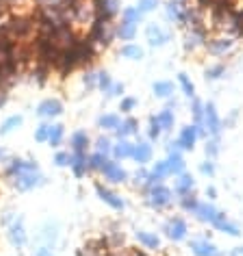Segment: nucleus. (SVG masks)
<instances>
[{
	"label": "nucleus",
	"instance_id": "nucleus-1",
	"mask_svg": "<svg viewBox=\"0 0 243 256\" xmlns=\"http://www.w3.org/2000/svg\"><path fill=\"white\" fill-rule=\"evenodd\" d=\"M150 206L154 208H163L168 206L172 202V191L168 187H163V184H154V187H150Z\"/></svg>",
	"mask_w": 243,
	"mask_h": 256
},
{
	"label": "nucleus",
	"instance_id": "nucleus-2",
	"mask_svg": "<svg viewBox=\"0 0 243 256\" xmlns=\"http://www.w3.org/2000/svg\"><path fill=\"white\" fill-rule=\"evenodd\" d=\"M204 120H206L208 132L217 139L220 137V132H222V122H220V115H217V108H215L213 102H208V104L204 106Z\"/></svg>",
	"mask_w": 243,
	"mask_h": 256
},
{
	"label": "nucleus",
	"instance_id": "nucleus-3",
	"mask_svg": "<svg viewBox=\"0 0 243 256\" xmlns=\"http://www.w3.org/2000/svg\"><path fill=\"white\" fill-rule=\"evenodd\" d=\"M42 182H44V178L37 174V172H22V174H18V178H16V187L20 191H28L33 187H40Z\"/></svg>",
	"mask_w": 243,
	"mask_h": 256
},
{
	"label": "nucleus",
	"instance_id": "nucleus-4",
	"mask_svg": "<svg viewBox=\"0 0 243 256\" xmlns=\"http://www.w3.org/2000/svg\"><path fill=\"white\" fill-rule=\"evenodd\" d=\"M100 172H102V174H104L111 182H124L126 178H128V174H126V172L122 170L118 163H113V161H104V165H102Z\"/></svg>",
	"mask_w": 243,
	"mask_h": 256
},
{
	"label": "nucleus",
	"instance_id": "nucleus-5",
	"mask_svg": "<svg viewBox=\"0 0 243 256\" xmlns=\"http://www.w3.org/2000/svg\"><path fill=\"white\" fill-rule=\"evenodd\" d=\"M165 232H168L170 239L174 241H182L184 236H187V224H184L180 217H176V220H172L168 226H165Z\"/></svg>",
	"mask_w": 243,
	"mask_h": 256
},
{
	"label": "nucleus",
	"instance_id": "nucleus-6",
	"mask_svg": "<svg viewBox=\"0 0 243 256\" xmlns=\"http://www.w3.org/2000/svg\"><path fill=\"white\" fill-rule=\"evenodd\" d=\"M146 35H148L150 46H165V44L170 42V35L165 33L161 26H156V24H150L148 30H146Z\"/></svg>",
	"mask_w": 243,
	"mask_h": 256
},
{
	"label": "nucleus",
	"instance_id": "nucleus-7",
	"mask_svg": "<svg viewBox=\"0 0 243 256\" xmlns=\"http://www.w3.org/2000/svg\"><path fill=\"white\" fill-rule=\"evenodd\" d=\"M63 113V104L59 100H46L42 102L40 108H37V115L40 118H56V115Z\"/></svg>",
	"mask_w": 243,
	"mask_h": 256
},
{
	"label": "nucleus",
	"instance_id": "nucleus-8",
	"mask_svg": "<svg viewBox=\"0 0 243 256\" xmlns=\"http://www.w3.org/2000/svg\"><path fill=\"white\" fill-rule=\"evenodd\" d=\"M196 139H198V126H184L180 139H178V146H180V150H194Z\"/></svg>",
	"mask_w": 243,
	"mask_h": 256
},
{
	"label": "nucleus",
	"instance_id": "nucleus-9",
	"mask_svg": "<svg viewBox=\"0 0 243 256\" xmlns=\"http://www.w3.org/2000/svg\"><path fill=\"white\" fill-rule=\"evenodd\" d=\"M96 191H98V196L102 198V202H106L111 208H115V210H122V208H124V200H122L120 196H115L113 191L104 189L102 184H98V187H96Z\"/></svg>",
	"mask_w": 243,
	"mask_h": 256
},
{
	"label": "nucleus",
	"instance_id": "nucleus-10",
	"mask_svg": "<svg viewBox=\"0 0 243 256\" xmlns=\"http://www.w3.org/2000/svg\"><path fill=\"white\" fill-rule=\"evenodd\" d=\"M210 224H213V226H215L217 230H222V232H228V234H232V236H239V234H241V232H239V228H236L234 224H230V222L226 220V215L220 213V210H217L215 220L210 222Z\"/></svg>",
	"mask_w": 243,
	"mask_h": 256
},
{
	"label": "nucleus",
	"instance_id": "nucleus-11",
	"mask_svg": "<svg viewBox=\"0 0 243 256\" xmlns=\"http://www.w3.org/2000/svg\"><path fill=\"white\" fill-rule=\"evenodd\" d=\"M191 250H194L196 256H222L217 252V248L208 241H194L191 243Z\"/></svg>",
	"mask_w": 243,
	"mask_h": 256
},
{
	"label": "nucleus",
	"instance_id": "nucleus-12",
	"mask_svg": "<svg viewBox=\"0 0 243 256\" xmlns=\"http://www.w3.org/2000/svg\"><path fill=\"white\" fill-rule=\"evenodd\" d=\"M9 239H11V243H14V246H18V248L26 246V232H24L22 222H18V224H14V226H11V230H9Z\"/></svg>",
	"mask_w": 243,
	"mask_h": 256
},
{
	"label": "nucleus",
	"instance_id": "nucleus-13",
	"mask_svg": "<svg viewBox=\"0 0 243 256\" xmlns=\"http://www.w3.org/2000/svg\"><path fill=\"white\" fill-rule=\"evenodd\" d=\"M132 158H135L139 165L148 163L150 158H152V148H150L148 144H139V146H135V150H132Z\"/></svg>",
	"mask_w": 243,
	"mask_h": 256
},
{
	"label": "nucleus",
	"instance_id": "nucleus-14",
	"mask_svg": "<svg viewBox=\"0 0 243 256\" xmlns=\"http://www.w3.org/2000/svg\"><path fill=\"white\" fill-rule=\"evenodd\" d=\"M40 168H37L35 161H14V165L7 170L9 174H22V172H37Z\"/></svg>",
	"mask_w": 243,
	"mask_h": 256
},
{
	"label": "nucleus",
	"instance_id": "nucleus-15",
	"mask_svg": "<svg viewBox=\"0 0 243 256\" xmlns=\"http://www.w3.org/2000/svg\"><path fill=\"white\" fill-rule=\"evenodd\" d=\"M196 215H198V220L200 222H213L217 210H215V206H210V204H198Z\"/></svg>",
	"mask_w": 243,
	"mask_h": 256
},
{
	"label": "nucleus",
	"instance_id": "nucleus-16",
	"mask_svg": "<svg viewBox=\"0 0 243 256\" xmlns=\"http://www.w3.org/2000/svg\"><path fill=\"white\" fill-rule=\"evenodd\" d=\"M87 144H89L87 132H76V135L72 137V148H74V154H85Z\"/></svg>",
	"mask_w": 243,
	"mask_h": 256
},
{
	"label": "nucleus",
	"instance_id": "nucleus-17",
	"mask_svg": "<svg viewBox=\"0 0 243 256\" xmlns=\"http://www.w3.org/2000/svg\"><path fill=\"white\" fill-rule=\"evenodd\" d=\"M115 132H118L120 139H126L128 135H135L137 132V120H126L124 124H120L118 128H115Z\"/></svg>",
	"mask_w": 243,
	"mask_h": 256
},
{
	"label": "nucleus",
	"instance_id": "nucleus-18",
	"mask_svg": "<svg viewBox=\"0 0 243 256\" xmlns=\"http://www.w3.org/2000/svg\"><path fill=\"white\" fill-rule=\"evenodd\" d=\"M191 189H194V178L189 174H180V178H178V182H176V194L189 196Z\"/></svg>",
	"mask_w": 243,
	"mask_h": 256
},
{
	"label": "nucleus",
	"instance_id": "nucleus-19",
	"mask_svg": "<svg viewBox=\"0 0 243 256\" xmlns=\"http://www.w3.org/2000/svg\"><path fill=\"white\" fill-rule=\"evenodd\" d=\"M137 239H139V243H144L148 250H158V248H161L158 236L150 234V232H144V230H139V232H137Z\"/></svg>",
	"mask_w": 243,
	"mask_h": 256
},
{
	"label": "nucleus",
	"instance_id": "nucleus-20",
	"mask_svg": "<svg viewBox=\"0 0 243 256\" xmlns=\"http://www.w3.org/2000/svg\"><path fill=\"white\" fill-rule=\"evenodd\" d=\"M156 122H158V126H161V130H172V126H174V111L165 108V111L156 115Z\"/></svg>",
	"mask_w": 243,
	"mask_h": 256
},
{
	"label": "nucleus",
	"instance_id": "nucleus-21",
	"mask_svg": "<svg viewBox=\"0 0 243 256\" xmlns=\"http://www.w3.org/2000/svg\"><path fill=\"white\" fill-rule=\"evenodd\" d=\"M132 150H135V146L128 144L126 139H122V142L113 148V154L118 158H128V156H132Z\"/></svg>",
	"mask_w": 243,
	"mask_h": 256
},
{
	"label": "nucleus",
	"instance_id": "nucleus-22",
	"mask_svg": "<svg viewBox=\"0 0 243 256\" xmlns=\"http://www.w3.org/2000/svg\"><path fill=\"white\" fill-rule=\"evenodd\" d=\"M70 165L74 168V174H76V176H82V174L87 172V168H89L85 154H74V156H72V163H70Z\"/></svg>",
	"mask_w": 243,
	"mask_h": 256
},
{
	"label": "nucleus",
	"instance_id": "nucleus-23",
	"mask_svg": "<svg viewBox=\"0 0 243 256\" xmlns=\"http://www.w3.org/2000/svg\"><path fill=\"white\" fill-rule=\"evenodd\" d=\"M118 35L122 37V40H132V37L137 35V24H132V22H122V26L118 28Z\"/></svg>",
	"mask_w": 243,
	"mask_h": 256
},
{
	"label": "nucleus",
	"instance_id": "nucleus-24",
	"mask_svg": "<svg viewBox=\"0 0 243 256\" xmlns=\"http://www.w3.org/2000/svg\"><path fill=\"white\" fill-rule=\"evenodd\" d=\"M63 132H66V126H63V124H54V126H50V137H48V142L52 144V148H56V146L61 144Z\"/></svg>",
	"mask_w": 243,
	"mask_h": 256
},
{
	"label": "nucleus",
	"instance_id": "nucleus-25",
	"mask_svg": "<svg viewBox=\"0 0 243 256\" xmlns=\"http://www.w3.org/2000/svg\"><path fill=\"white\" fill-rule=\"evenodd\" d=\"M22 122H24L22 115H14V118H9V120L2 124V128H0V135H9L11 130H16L18 126H22Z\"/></svg>",
	"mask_w": 243,
	"mask_h": 256
},
{
	"label": "nucleus",
	"instance_id": "nucleus-26",
	"mask_svg": "<svg viewBox=\"0 0 243 256\" xmlns=\"http://www.w3.org/2000/svg\"><path fill=\"white\" fill-rule=\"evenodd\" d=\"M232 48V42L230 40H215V42H210L208 44V50L213 54H222V52H226V50Z\"/></svg>",
	"mask_w": 243,
	"mask_h": 256
},
{
	"label": "nucleus",
	"instance_id": "nucleus-27",
	"mask_svg": "<svg viewBox=\"0 0 243 256\" xmlns=\"http://www.w3.org/2000/svg\"><path fill=\"white\" fill-rule=\"evenodd\" d=\"M154 96H158V98H170L172 94H174V85L172 82H154Z\"/></svg>",
	"mask_w": 243,
	"mask_h": 256
},
{
	"label": "nucleus",
	"instance_id": "nucleus-28",
	"mask_svg": "<svg viewBox=\"0 0 243 256\" xmlns=\"http://www.w3.org/2000/svg\"><path fill=\"white\" fill-rule=\"evenodd\" d=\"M100 128H106V130H115V128L120 126V118L118 115H102V118L98 120Z\"/></svg>",
	"mask_w": 243,
	"mask_h": 256
},
{
	"label": "nucleus",
	"instance_id": "nucleus-29",
	"mask_svg": "<svg viewBox=\"0 0 243 256\" xmlns=\"http://www.w3.org/2000/svg\"><path fill=\"white\" fill-rule=\"evenodd\" d=\"M122 54H124L126 59H130V61H139L144 56V50L139 48V46H132V44H130V46L122 48Z\"/></svg>",
	"mask_w": 243,
	"mask_h": 256
},
{
	"label": "nucleus",
	"instance_id": "nucleus-30",
	"mask_svg": "<svg viewBox=\"0 0 243 256\" xmlns=\"http://www.w3.org/2000/svg\"><path fill=\"white\" fill-rule=\"evenodd\" d=\"M178 80H180V87H182L184 96H187V98H194V96H196V87H194V82L187 78V74H178Z\"/></svg>",
	"mask_w": 243,
	"mask_h": 256
},
{
	"label": "nucleus",
	"instance_id": "nucleus-31",
	"mask_svg": "<svg viewBox=\"0 0 243 256\" xmlns=\"http://www.w3.org/2000/svg\"><path fill=\"white\" fill-rule=\"evenodd\" d=\"M139 20H142V14H139V9H135V7L124 9V22H132V24H137Z\"/></svg>",
	"mask_w": 243,
	"mask_h": 256
},
{
	"label": "nucleus",
	"instance_id": "nucleus-32",
	"mask_svg": "<svg viewBox=\"0 0 243 256\" xmlns=\"http://www.w3.org/2000/svg\"><path fill=\"white\" fill-rule=\"evenodd\" d=\"M156 4H158V0H142V2H139V14H150V11H154L156 9Z\"/></svg>",
	"mask_w": 243,
	"mask_h": 256
},
{
	"label": "nucleus",
	"instance_id": "nucleus-33",
	"mask_svg": "<svg viewBox=\"0 0 243 256\" xmlns=\"http://www.w3.org/2000/svg\"><path fill=\"white\" fill-rule=\"evenodd\" d=\"M48 137H50V126H46V124H42L40 128L35 130V142H48Z\"/></svg>",
	"mask_w": 243,
	"mask_h": 256
},
{
	"label": "nucleus",
	"instance_id": "nucleus-34",
	"mask_svg": "<svg viewBox=\"0 0 243 256\" xmlns=\"http://www.w3.org/2000/svg\"><path fill=\"white\" fill-rule=\"evenodd\" d=\"M96 146H98V154H102V156H106V154H111V142H108V139L106 137H102V139H98V144H96Z\"/></svg>",
	"mask_w": 243,
	"mask_h": 256
},
{
	"label": "nucleus",
	"instance_id": "nucleus-35",
	"mask_svg": "<svg viewBox=\"0 0 243 256\" xmlns=\"http://www.w3.org/2000/svg\"><path fill=\"white\" fill-rule=\"evenodd\" d=\"M198 204H200V202H198L196 200V196H182V208L184 210H194V213H196V208H198Z\"/></svg>",
	"mask_w": 243,
	"mask_h": 256
},
{
	"label": "nucleus",
	"instance_id": "nucleus-36",
	"mask_svg": "<svg viewBox=\"0 0 243 256\" xmlns=\"http://www.w3.org/2000/svg\"><path fill=\"white\" fill-rule=\"evenodd\" d=\"M106 158L102 156V154H94L92 158H87V163H89V170H102V165H104Z\"/></svg>",
	"mask_w": 243,
	"mask_h": 256
},
{
	"label": "nucleus",
	"instance_id": "nucleus-37",
	"mask_svg": "<svg viewBox=\"0 0 243 256\" xmlns=\"http://www.w3.org/2000/svg\"><path fill=\"white\" fill-rule=\"evenodd\" d=\"M98 87L104 89V92H108V89H111V76H108L106 72L98 74Z\"/></svg>",
	"mask_w": 243,
	"mask_h": 256
},
{
	"label": "nucleus",
	"instance_id": "nucleus-38",
	"mask_svg": "<svg viewBox=\"0 0 243 256\" xmlns=\"http://www.w3.org/2000/svg\"><path fill=\"white\" fill-rule=\"evenodd\" d=\"M161 137V126H158L156 118H150V139H158Z\"/></svg>",
	"mask_w": 243,
	"mask_h": 256
},
{
	"label": "nucleus",
	"instance_id": "nucleus-39",
	"mask_svg": "<svg viewBox=\"0 0 243 256\" xmlns=\"http://www.w3.org/2000/svg\"><path fill=\"white\" fill-rule=\"evenodd\" d=\"M156 178H163V176H168L170 174V165H168V161L165 163H156V168H154V172H152Z\"/></svg>",
	"mask_w": 243,
	"mask_h": 256
},
{
	"label": "nucleus",
	"instance_id": "nucleus-40",
	"mask_svg": "<svg viewBox=\"0 0 243 256\" xmlns=\"http://www.w3.org/2000/svg\"><path fill=\"white\" fill-rule=\"evenodd\" d=\"M54 163L59 165V168H68V165L72 163V156L66 154V152H59V154H56V158H54Z\"/></svg>",
	"mask_w": 243,
	"mask_h": 256
},
{
	"label": "nucleus",
	"instance_id": "nucleus-41",
	"mask_svg": "<svg viewBox=\"0 0 243 256\" xmlns=\"http://www.w3.org/2000/svg\"><path fill=\"white\" fill-rule=\"evenodd\" d=\"M226 72V68L224 66H215V68H208L206 70V78H220V76Z\"/></svg>",
	"mask_w": 243,
	"mask_h": 256
},
{
	"label": "nucleus",
	"instance_id": "nucleus-42",
	"mask_svg": "<svg viewBox=\"0 0 243 256\" xmlns=\"http://www.w3.org/2000/svg\"><path fill=\"white\" fill-rule=\"evenodd\" d=\"M135 106H137L135 98H124V100H122V111H124V113H130Z\"/></svg>",
	"mask_w": 243,
	"mask_h": 256
},
{
	"label": "nucleus",
	"instance_id": "nucleus-43",
	"mask_svg": "<svg viewBox=\"0 0 243 256\" xmlns=\"http://www.w3.org/2000/svg\"><path fill=\"white\" fill-rule=\"evenodd\" d=\"M194 118H196V122L200 124L202 122V118H204V106H202V102H194Z\"/></svg>",
	"mask_w": 243,
	"mask_h": 256
},
{
	"label": "nucleus",
	"instance_id": "nucleus-44",
	"mask_svg": "<svg viewBox=\"0 0 243 256\" xmlns=\"http://www.w3.org/2000/svg\"><path fill=\"white\" fill-rule=\"evenodd\" d=\"M217 152H220V146H217V139H213V142L206 144V154L213 158V156H217Z\"/></svg>",
	"mask_w": 243,
	"mask_h": 256
},
{
	"label": "nucleus",
	"instance_id": "nucleus-45",
	"mask_svg": "<svg viewBox=\"0 0 243 256\" xmlns=\"http://www.w3.org/2000/svg\"><path fill=\"white\" fill-rule=\"evenodd\" d=\"M85 85H87V87H96V85H98V74H92V72H89V74L85 76Z\"/></svg>",
	"mask_w": 243,
	"mask_h": 256
},
{
	"label": "nucleus",
	"instance_id": "nucleus-46",
	"mask_svg": "<svg viewBox=\"0 0 243 256\" xmlns=\"http://www.w3.org/2000/svg\"><path fill=\"white\" fill-rule=\"evenodd\" d=\"M108 98H113V96H122V94H124V85H115V87H111V89H108Z\"/></svg>",
	"mask_w": 243,
	"mask_h": 256
},
{
	"label": "nucleus",
	"instance_id": "nucleus-47",
	"mask_svg": "<svg viewBox=\"0 0 243 256\" xmlns=\"http://www.w3.org/2000/svg\"><path fill=\"white\" fill-rule=\"evenodd\" d=\"M202 174H206V176H213V174H215V165L206 161V163L202 165Z\"/></svg>",
	"mask_w": 243,
	"mask_h": 256
},
{
	"label": "nucleus",
	"instance_id": "nucleus-48",
	"mask_svg": "<svg viewBox=\"0 0 243 256\" xmlns=\"http://www.w3.org/2000/svg\"><path fill=\"white\" fill-rule=\"evenodd\" d=\"M37 256H54V254L50 248H42V250H37Z\"/></svg>",
	"mask_w": 243,
	"mask_h": 256
},
{
	"label": "nucleus",
	"instance_id": "nucleus-49",
	"mask_svg": "<svg viewBox=\"0 0 243 256\" xmlns=\"http://www.w3.org/2000/svg\"><path fill=\"white\" fill-rule=\"evenodd\" d=\"M206 194H208V196H210V198H215V196H217V191H215V189H213V187H210V189H208V191H206Z\"/></svg>",
	"mask_w": 243,
	"mask_h": 256
},
{
	"label": "nucleus",
	"instance_id": "nucleus-50",
	"mask_svg": "<svg viewBox=\"0 0 243 256\" xmlns=\"http://www.w3.org/2000/svg\"><path fill=\"white\" fill-rule=\"evenodd\" d=\"M4 102H7V96H4V94H2V96H0V106H2V104H4Z\"/></svg>",
	"mask_w": 243,
	"mask_h": 256
},
{
	"label": "nucleus",
	"instance_id": "nucleus-51",
	"mask_svg": "<svg viewBox=\"0 0 243 256\" xmlns=\"http://www.w3.org/2000/svg\"><path fill=\"white\" fill-rule=\"evenodd\" d=\"M232 256H243V248H239V252H234Z\"/></svg>",
	"mask_w": 243,
	"mask_h": 256
},
{
	"label": "nucleus",
	"instance_id": "nucleus-52",
	"mask_svg": "<svg viewBox=\"0 0 243 256\" xmlns=\"http://www.w3.org/2000/svg\"><path fill=\"white\" fill-rule=\"evenodd\" d=\"M2 156H4V150H2V148H0V158H2Z\"/></svg>",
	"mask_w": 243,
	"mask_h": 256
},
{
	"label": "nucleus",
	"instance_id": "nucleus-53",
	"mask_svg": "<svg viewBox=\"0 0 243 256\" xmlns=\"http://www.w3.org/2000/svg\"><path fill=\"white\" fill-rule=\"evenodd\" d=\"M174 2H180V4H182V2H184V0H174Z\"/></svg>",
	"mask_w": 243,
	"mask_h": 256
}]
</instances>
